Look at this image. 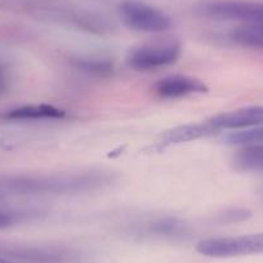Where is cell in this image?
Returning <instances> with one entry per match:
<instances>
[{"mask_svg": "<svg viewBox=\"0 0 263 263\" xmlns=\"http://www.w3.org/2000/svg\"><path fill=\"white\" fill-rule=\"evenodd\" d=\"M115 174L106 171L61 172L48 174H20L0 179V194L77 195L108 187Z\"/></svg>", "mask_w": 263, "mask_h": 263, "instance_id": "6da1fadb", "label": "cell"}, {"mask_svg": "<svg viewBox=\"0 0 263 263\" xmlns=\"http://www.w3.org/2000/svg\"><path fill=\"white\" fill-rule=\"evenodd\" d=\"M118 14L128 29L147 34H160L172 27V20L161 9L141 0H123Z\"/></svg>", "mask_w": 263, "mask_h": 263, "instance_id": "7a4b0ae2", "label": "cell"}, {"mask_svg": "<svg viewBox=\"0 0 263 263\" xmlns=\"http://www.w3.org/2000/svg\"><path fill=\"white\" fill-rule=\"evenodd\" d=\"M196 16L214 21H237L242 24L263 22V3L241 0L201 2L194 8Z\"/></svg>", "mask_w": 263, "mask_h": 263, "instance_id": "3957f363", "label": "cell"}, {"mask_svg": "<svg viewBox=\"0 0 263 263\" xmlns=\"http://www.w3.org/2000/svg\"><path fill=\"white\" fill-rule=\"evenodd\" d=\"M181 54L178 40H161L133 48L126 55V63L136 71H155L176 63Z\"/></svg>", "mask_w": 263, "mask_h": 263, "instance_id": "277c9868", "label": "cell"}, {"mask_svg": "<svg viewBox=\"0 0 263 263\" xmlns=\"http://www.w3.org/2000/svg\"><path fill=\"white\" fill-rule=\"evenodd\" d=\"M196 252L209 258H234L263 254L262 234L209 237L197 242Z\"/></svg>", "mask_w": 263, "mask_h": 263, "instance_id": "5b68a950", "label": "cell"}, {"mask_svg": "<svg viewBox=\"0 0 263 263\" xmlns=\"http://www.w3.org/2000/svg\"><path fill=\"white\" fill-rule=\"evenodd\" d=\"M154 92L163 100H178L192 95H203L208 87L203 80L187 75H171L159 79L154 84Z\"/></svg>", "mask_w": 263, "mask_h": 263, "instance_id": "8992f818", "label": "cell"}, {"mask_svg": "<svg viewBox=\"0 0 263 263\" xmlns=\"http://www.w3.org/2000/svg\"><path fill=\"white\" fill-rule=\"evenodd\" d=\"M209 123L218 132L242 130L263 124V106H249L229 112L218 114L208 119Z\"/></svg>", "mask_w": 263, "mask_h": 263, "instance_id": "52a82bcc", "label": "cell"}, {"mask_svg": "<svg viewBox=\"0 0 263 263\" xmlns=\"http://www.w3.org/2000/svg\"><path fill=\"white\" fill-rule=\"evenodd\" d=\"M218 130L209 123H196V124H184V125L176 126L169 130H165L160 136L158 141V145L161 147L172 145H179V143L191 142V141L201 140V138L212 137L217 135Z\"/></svg>", "mask_w": 263, "mask_h": 263, "instance_id": "ba28073f", "label": "cell"}, {"mask_svg": "<svg viewBox=\"0 0 263 263\" xmlns=\"http://www.w3.org/2000/svg\"><path fill=\"white\" fill-rule=\"evenodd\" d=\"M6 120L26 121V120H55L65 118V111L52 105H26L8 110L2 115Z\"/></svg>", "mask_w": 263, "mask_h": 263, "instance_id": "9c48e42d", "label": "cell"}, {"mask_svg": "<svg viewBox=\"0 0 263 263\" xmlns=\"http://www.w3.org/2000/svg\"><path fill=\"white\" fill-rule=\"evenodd\" d=\"M146 232L159 237L178 239L190 234V226L176 217H158L146 223Z\"/></svg>", "mask_w": 263, "mask_h": 263, "instance_id": "30bf717a", "label": "cell"}, {"mask_svg": "<svg viewBox=\"0 0 263 263\" xmlns=\"http://www.w3.org/2000/svg\"><path fill=\"white\" fill-rule=\"evenodd\" d=\"M71 65L79 71L97 78L110 77L115 71L114 61L103 55H79L72 58Z\"/></svg>", "mask_w": 263, "mask_h": 263, "instance_id": "8fae6325", "label": "cell"}, {"mask_svg": "<svg viewBox=\"0 0 263 263\" xmlns=\"http://www.w3.org/2000/svg\"><path fill=\"white\" fill-rule=\"evenodd\" d=\"M230 39L240 47L263 50V22L239 25L231 30Z\"/></svg>", "mask_w": 263, "mask_h": 263, "instance_id": "7c38bea8", "label": "cell"}, {"mask_svg": "<svg viewBox=\"0 0 263 263\" xmlns=\"http://www.w3.org/2000/svg\"><path fill=\"white\" fill-rule=\"evenodd\" d=\"M236 171L263 173V145L241 146L232 158Z\"/></svg>", "mask_w": 263, "mask_h": 263, "instance_id": "4fadbf2b", "label": "cell"}, {"mask_svg": "<svg viewBox=\"0 0 263 263\" xmlns=\"http://www.w3.org/2000/svg\"><path fill=\"white\" fill-rule=\"evenodd\" d=\"M224 141L232 146L263 145V124L253 128L232 132L224 137Z\"/></svg>", "mask_w": 263, "mask_h": 263, "instance_id": "5bb4252c", "label": "cell"}, {"mask_svg": "<svg viewBox=\"0 0 263 263\" xmlns=\"http://www.w3.org/2000/svg\"><path fill=\"white\" fill-rule=\"evenodd\" d=\"M252 217V212L245 208H229L219 213L217 219L219 223H239L244 222Z\"/></svg>", "mask_w": 263, "mask_h": 263, "instance_id": "9a60e30c", "label": "cell"}, {"mask_svg": "<svg viewBox=\"0 0 263 263\" xmlns=\"http://www.w3.org/2000/svg\"><path fill=\"white\" fill-rule=\"evenodd\" d=\"M24 214L22 213H14V212H6L0 211V230L8 229V227L14 226L18 223L22 219Z\"/></svg>", "mask_w": 263, "mask_h": 263, "instance_id": "2e32d148", "label": "cell"}, {"mask_svg": "<svg viewBox=\"0 0 263 263\" xmlns=\"http://www.w3.org/2000/svg\"><path fill=\"white\" fill-rule=\"evenodd\" d=\"M11 69L4 63H0V97L8 92L9 87H11Z\"/></svg>", "mask_w": 263, "mask_h": 263, "instance_id": "e0dca14e", "label": "cell"}, {"mask_svg": "<svg viewBox=\"0 0 263 263\" xmlns=\"http://www.w3.org/2000/svg\"><path fill=\"white\" fill-rule=\"evenodd\" d=\"M0 263H14V262H12V260L7 259V258H3V257H0Z\"/></svg>", "mask_w": 263, "mask_h": 263, "instance_id": "ac0fdd59", "label": "cell"}, {"mask_svg": "<svg viewBox=\"0 0 263 263\" xmlns=\"http://www.w3.org/2000/svg\"><path fill=\"white\" fill-rule=\"evenodd\" d=\"M2 199H3V195L0 194V200H2Z\"/></svg>", "mask_w": 263, "mask_h": 263, "instance_id": "d6986e66", "label": "cell"}]
</instances>
